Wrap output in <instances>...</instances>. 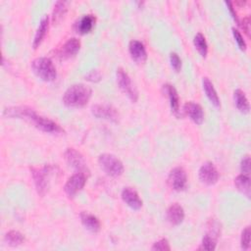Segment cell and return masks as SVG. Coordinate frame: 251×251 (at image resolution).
I'll return each mask as SVG.
<instances>
[{
	"label": "cell",
	"mask_w": 251,
	"mask_h": 251,
	"mask_svg": "<svg viewBox=\"0 0 251 251\" xmlns=\"http://www.w3.org/2000/svg\"><path fill=\"white\" fill-rule=\"evenodd\" d=\"M3 115L10 118H20L25 119L32 122L33 125L45 132L50 133H61L64 129L55 122L38 115L33 109L28 107H9L3 112Z\"/></svg>",
	"instance_id": "obj_1"
},
{
	"label": "cell",
	"mask_w": 251,
	"mask_h": 251,
	"mask_svg": "<svg viewBox=\"0 0 251 251\" xmlns=\"http://www.w3.org/2000/svg\"><path fill=\"white\" fill-rule=\"evenodd\" d=\"M91 88L83 83L71 85L63 95V103L70 108H80L87 104L91 97Z\"/></svg>",
	"instance_id": "obj_2"
},
{
	"label": "cell",
	"mask_w": 251,
	"mask_h": 251,
	"mask_svg": "<svg viewBox=\"0 0 251 251\" xmlns=\"http://www.w3.org/2000/svg\"><path fill=\"white\" fill-rule=\"evenodd\" d=\"M31 69L36 76L44 81H52L57 76L56 68L53 62L46 57L34 59L31 63Z\"/></svg>",
	"instance_id": "obj_3"
},
{
	"label": "cell",
	"mask_w": 251,
	"mask_h": 251,
	"mask_svg": "<svg viewBox=\"0 0 251 251\" xmlns=\"http://www.w3.org/2000/svg\"><path fill=\"white\" fill-rule=\"evenodd\" d=\"M98 163L101 169L110 176L117 177L124 173V165L122 161L113 154H101L98 158Z\"/></svg>",
	"instance_id": "obj_4"
},
{
	"label": "cell",
	"mask_w": 251,
	"mask_h": 251,
	"mask_svg": "<svg viewBox=\"0 0 251 251\" xmlns=\"http://www.w3.org/2000/svg\"><path fill=\"white\" fill-rule=\"evenodd\" d=\"M52 170H53V167L50 165H46L42 168H31L30 169L37 193L41 196H43L48 189L49 177L51 176Z\"/></svg>",
	"instance_id": "obj_5"
},
{
	"label": "cell",
	"mask_w": 251,
	"mask_h": 251,
	"mask_svg": "<svg viewBox=\"0 0 251 251\" xmlns=\"http://www.w3.org/2000/svg\"><path fill=\"white\" fill-rule=\"evenodd\" d=\"M117 82L119 84V87L121 90L132 101L136 102L138 99V92L133 85L131 78L127 75V73L123 70L122 68H119L117 70Z\"/></svg>",
	"instance_id": "obj_6"
},
{
	"label": "cell",
	"mask_w": 251,
	"mask_h": 251,
	"mask_svg": "<svg viewBox=\"0 0 251 251\" xmlns=\"http://www.w3.org/2000/svg\"><path fill=\"white\" fill-rule=\"evenodd\" d=\"M65 159L67 163L73 167L75 170L77 171V173H82V174H89V170L86 166V163L84 161L83 156L77 152L74 148H67L65 151Z\"/></svg>",
	"instance_id": "obj_7"
},
{
	"label": "cell",
	"mask_w": 251,
	"mask_h": 251,
	"mask_svg": "<svg viewBox=\"0 0 251 251\" xmlns=\"http://www.w3.org/2000/svg\"><path fill=\"white\" fill-rule=\"evenodd\" d=\"M86 182V175L82 173H75L72 176H70L65 183L64 191L69 197H74L76 193H78Z\"/></svg>",
	"instance_id": "obj_8"
},
{
	"label": "cell",
	"mask_w": 251,
	"mask_h": 251,
	"mask_svg": "<svg viewBox=\"0 0 251 251\" xmlns=\"http://www.w3.org/2000/svg\"><path fill=\"white\" fill-rule=\"evenodd\" d=\"M186 182H187L186 173L182 168L176 167L170 172L168 176V184L172 189L176 191L183 190L186 186Z\"/></svg>",
	"instance_id": "obj_9"
},
{
	"label": "cell",
	"mask_w": 251,
	"mask_h": 251,
	"mask_svg": "<svg viewBox=\"0 0 251 251\" xmlns=\"http://www.w3.org/2000/svg\"><path fill=\"white\" fill-rule=\"evenodd\" d=\"M91 112L98 119H104L114 123H117L119 121V113L111 105L96 104L91 108Z\"/></svg>",
	"instance_id": "obj_10"
},
{
	"label": "cell",
	"mask_w": 251,
	"mask_h": 251,
	"mask_svg": "<svg viewBox=\"0 0 251 251\" xmlns=\"http://www.w3.org/2000/svg\"><path fill=\"white\" fill-rule=\"evenodd\" d=\"M198 176L200 180L207 185H213L219 179V172L211 162H206L200 167Z\"/></svg>",
	"instance_id": "obj_11"
},
{
	"label": "cell",
	"mask_w": 251,
	"mask_h": 251,
	"mask_svg": "<svg viewBox=\"0 0 251 251\" xmlns=\"http://www.w3.org/2000/svg\"><path fill=\"white\" fill-rule=\"evenodd\" d=\"M128 51L131 59L138 64H143L147 60L146 49L143 43L139 40H131L128 45Z\"/></svg>",
	"instance_id": "obj_12"
},
{
	"label": "cell",
	"mask_w": 251,
	"mask_h": 251,
	"mask_svg": "<svg viewBox=\"0 0 251 251\" xmlns=\"http://www.w3.org/2000/svg\"><path fill=\"white\" fill-rule=\"evenodd\" d=\"M183 112L188 116V118L194 122L196 125H201L204 121V112L202 107L192 101L186 102L183 105Z\"/></svg>",
	"instance_id": "obj_13"
},
{
	"label": "cell",
	"mask_w": 251,
	"mask_h": 251,
	"mask_svg": "<svg viewBox=\"0 0 251 251\" xmlns=\"http://www.w3.org/2000/svg\"><path fill=\"white\" fill-rule=\"evenodd\" d=\"M123 201L131 209L139 210L142 207V200L138 193L132 187H125L122 191Z\"/></svg>",
	"instance_id": "obj_14"
},
{
	"label": "cell",
	"mask_w": 251,
	"mask_h": 251,
	"mask_svg": "<svg viewBox=\"0 0 251 251\" xmlns=\"http://www.w3.org/2000/svg\"><path fill=\"white\" fill-rule=\"evenodd\" d=\"M80 49V42L77 38H70L68 39L65 44L62 46L60 52H59V56L61 59L65 60V59H69L72 58L74 56H75L77 54V52Z\"/></svg>",
	"instance_id": "obj_15"
},
{
	"label": "cell",
	"mask_w": 251,
	"mask_h": 251,
	"mask_svg": "<svg viewBox=\"0 0 251 251\" xmlns=\"http://www.w3.org/2000/svg\"><path fill=\"white\" fill-rule=\"evenodd\" d=\"M163 89L165 91V93L168 95L169 100H170V106L172 109V112L174 113V115L177 118L180 117V109H179V97L177 94L176 89L175 88V86H173L172 84H164L163 85Z\"/></svg>",
	"instance_id": "obj_16"
},
{
	"label": "cell",
	"mask_w": 251,
	"mask_h": 251,
	"mask_svg": "<svg viewBox=\"0 0 251 251\" xmlns=\"http://www.w3.org/2000/svg\"><path fill=\"white\" fill-rule=\"evenodd\" d=\"M95 21L96 19L93 15H84L75 22V29L79 34H86L92 30L95 25Z\"/></svg>",
	"instance_id": "obj_17"
},
{
	"label": "cell",
	"mask_w": 251,
	"mask_h": 251,
	"mask_svg": "<svg viewBox=\"0 0 251 251\" xmlns=\"http://www.w3.org/2000/svg\"><path fill=\"white\" fill-rule=\"evenodd\" d=\"M167 220L173 226L180 225L184 220L183 208L178 203L172 204L167 210Z\"/></svg>",
	"instance_id": "obj_18"
},
{
	"label": "cell",
	"mask_w": 251,
	"mask_h": 251,
	"mask_svg": "<svg viewBox=\"0 0 251 251\" xmlns=\"http://www.w3.org/2000/svg\"><path fill=\"white\" fill-rule=\"evenodd\" d=\"M80 222L83 226L91 232H98L100 230L101 225L97 217L87 212H81L79 215Z\"/></svg>",
	"instance_id": "obj_19"
},
{
	"label": "cell",
	"mask_w": 251,
	"mask_h": 251,
	"mask_svg": "<svg viewBox=\"0 0 251 251\" xmlns=\"http://www.w3.org/2000/svg\"><path fill=\"white\" fill-rule=\"evenodd\" d=\"M202 85H203V89L206 93V96L208 97L210 102L215 107H219L220 106V98L218 96V93H217L212 81L208 77H203Z\"/></svg>",
	"instance_id": "obj_20"
},
{
	"label": "cell",
	"mask_w": 251,
	"mask_h": 251,
	"mask_svg": "<svg viewBox=\"0 0 251 251\" xmlns=\"http://www.w3.org/2000/svg\"><path fill=\"white\" fill-rule=\"evenodd\" d=\"M48 21H49L48 17L45 16L41 19V21L39 23V25L35 31L33 42H32V46L34 49H36L40 45V43L42 42L43 38L46 35V32L48 30Z\"/></svg>",
	"instance_id": "obj_21"
},
{
	"label": "cell",
	"mask_w": 251,
	"mask_h": 251,
	"mask_svg": "<svg viewBox=\"0 0 251 251\" xmlns=\"http://www.w3.org/2000/svg\"><path fill=\"white\" fill-rule=\"evenodd\" d=\"M233 100L236 108L241 113H248L250 110L248 99L245 95V93L241 89H236L233 92Z\"/></svg>",
	"instance_id": "obj_22"
},
{
	"label": "cell",
	"mask_w": 251,
	"mask_h": 251,
	"mask_svg": "<svg viewBox=\"0 0 251 251\" xmlns=\"http://www.w3.org/2000/svg\"><path fill=\"white\" fill-rule=\"evenodd\" d=\"M234 184H235L236 188L241 193L246 195L248 198L250 197V178H249V176H246V175H243V174L237 176L234 179Z\"/></svg>",
	"instance_id": "obj_23"
},
{
	"label": "cell",
	"mask_w": 251,
	"mask_h": 251,
	"mask_svg": "<svg viewBox=\"0 0 251 251\" xmlns=\"http://www.w3.org/2000/svg\"><path fill=\"white\" fill-rule=\"evenodd\" d=\"M4 239L8 245L16 247L24 243L25 236L18 230H10L5 234Z\"/></svg>",
	"instance_id": "obj_24"
},
{
	"label": "cell",
	"mask_w": 251,
	"mask_h": 251,
	"mask_svg": "<svg viewBox=\"0 0 251 251\" xmlns=\"http://www.w3.org/2000/svg\"><path fill=\"white\" fill-rule=\"evenodd\" d=\"M193 43H194L195 48L199 52V54L202 57H206V55L208 53V45H207V42H206V39H205L204 35L201 32H198L194 36Z\"/></svg>",
	"instance_id": "obj_25"
},
{
	"label": "cell",
	"mask_w": 251,
	"mask_h": 251,
	"mask_svg": "<svg viewBox=\"0 0 251 251\" xmlns=\"http://www.w3.org/2000/svg\"><path fill=\"white\" fill-rule=\"evenodd\" d=\"M67 12V7H66V2L63 1H58L56 2L54 6V10L52 13V21L54 24L59 23L62 18L65 16Z\"/></svg>",
	"instance_id": "obj_26"
},
{
	"label": "cell",
	"mask_w": 251,
	"mask_h": 251,
	"mask_svg": "<svg viewBox=\"0 0 251 251\" xmlns=\"http://www.w3.org/2000/svg\"><path fill=\"white\" fill-rule=\"evenodd\" d=\"M216 244H217V240L216 237L210 235V234H205L202 238V242H201V247L200 249H204V250H215L216 249Z\"/></svg>",
	"instance_id": "obj_27"
},
{
	"label": "cell",
	"mask_w": 251,
	"mask_h": 251,
	"mask_svg": "<svg viewBox=\"0 0 251 251\" xmlns=\"http://www.w3.org/2000/svg\"><path fill=\"white\" fill-rule=\"evenodd\" d=\"M250 226H246L241 232L240 245L243 250H248L250 247Z\"/></svg>",
	"instance_id": "obj_28"
},
{
	"label": "cell",
	"mask_w": 251,
	"mask_h": 251,
	"mask_svg": "<svg viewBox=\"0 0 251 251\" xmlns=\"http://www.w3.org/2000/svg\"><path fill=\"white\" fill-rule=\"evenodd\" d=\"M151 249L152 250H160V251H169V250H171V246H170L169 241L166 238H162L159 241H156L152 245Z\"/></svg>",
	"instance_id": "obj_29"
},
{
	"label": "cell",
	"mask_w": 251,
	"mask_h": 251,
	"mask_svg": "<svg viewBox=\"0 0 251 251\" xmlns=\"http://www.w3.org/2000/svg\"><path fill=\"white\" fill-rule=\"evenodd\" d=\"M231 30H232L233 38H234L235 42L237 43L238 47H239L242 51H245V50H246V42H245V40L243 39V37H242L241 33H240L237 29H235L234 27H232V29H231Z\"/></svg>",
	"instance_id": "obj_30"
},
{
	"label": "cell",
	"mask_w": 251,
	"mask_h": 251,
	"mask_svg": "<svg viewBox=\"0 0 251 251\" xmlns=\"http://www.w3.org/2000/svg\"><path fill=\"white\" fill-rule=\"evenodd\" d=\"M170 63H171V66L172 68L176 71V72H179L180 69H181V60L179 58V56L173 52L170 54Z\"/></svg>",
	"instance_id": "obj_31"
},
{
	"label": "cell",
	"mask_w": 251,
	"mask_h": 251,
	"mask_svg": "<svg viewBox=\"0 0 251 251\" xmlns=\"http://www.w3.org/2000/svg\"><path fill=\"white\" fill-rule=\"evenodd\" d=\"M240 170L243 175H250V157L248 155L244 156L240 163Z\"/></svg>",
	"instance_id": "obj_32"
},
{
	"label": "cell",
	"mask_w": 251,
	"mask_h": 251,
	"mask_svg": "<svg viewBox=\"0 0 251 251\" xmlns=\"http://www.w3.org/2000/svg\"><path fill=\"white\" fill-rule=\"evenodd\" d=\"M101 77H102V75H101L100 72L97 70H92L85 75V79L88 81H91V82H98L101 80Z\"/></svg>",
	"instance_id": "obj_33"
},
{
	"label": "cell",
	"mask_w": 251,
	"mask_h": 251,
	"mask_svg": "<svg viewBox=\"0 0 251 251\" xmlns=\"http://www.w3.org/2000/svg\"><path fill=\"white\" fill-rule=\"evenodd\" d=\"M225 4L227 6V9H228V11H229V13H230L231 17L233 18V20H234V21H236V22H238V21H237L236 13H235V11H234V9H233V7H232L231 2H229V1H226V2H225Z\"/></svg>",
	"instance_id": "obj_34"
},
{
	"label": "cell",
	"mask_w": 251,
	"mask_h": 251,
	"mask_svg": "<svg viewBox=\"0 0 251 251\" xmlns=\"http://www.w3.org/2000/svg\"><path fill=\"white\" fill-rule=\"evenodd\" d=\"M241 26H242V28L245 30L246 34L249 36V18H248V17H246V18L243 19Z\"/></svg>",
	"instance_id": "obj_35"
}]
</instances>
